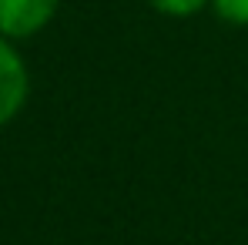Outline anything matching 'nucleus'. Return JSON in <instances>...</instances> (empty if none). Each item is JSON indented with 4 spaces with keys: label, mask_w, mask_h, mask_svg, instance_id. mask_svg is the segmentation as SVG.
Instances as JSON below:
<instances>
[{
    "label": "nucleus",
    "mask_w": 248,
    "mask_h": 245,
    "mask_svg": "<svg viewBox=\"0 0 248 245\" xmlns=\"http://www.w3.org/2000/svg\"><path fill=\"white\" fill-rule=\"evenodd\" d=\"M211 10L228 27H248V0H211Z\"/></svg>",
    "instance_id": "20e7f679"
},
{
    "label": "nucleus",
    "mask_w": 248,
    "mask_h": 245,
    "mask_svg": "<svg viewBox=\"0 0 248 245\" xmlns=\"http://www.w3.org/2000/svg\"><path fill=\"white\" fill-rule=\"evenodd\" d=\"M151 10H158L161 17H195L205 7H211V0H148Z\"/></svg>",
    "instance_id": "7ed1b4c3"
},
{
    "label": "nucleus",
    "mask_w": 248,
    "mask_h": 245,
    "mask_svg": "<svg viewBox=\"0 0 248 245\" xmlns=\"http://www.w3.org/2000/svg\"><path fill=\"white\" fill-rule=\"evenodd\" d=\"M61 0H0V34L7 41H24L41 34L57 17Z\"/></svg>",
    "instance_id": "f03ea898"
},
{
    "label": "nucleus",
    "mask_w": 248,
    "mask_h": 245,
    "mask_svg": "<svg viewBox=\"0 0 248 245\" xmlns=\"http://www.w3.org/2000/svg\"><path fill=\"white\" fill-rule=\"evenodd\" d=\"M27 94H31L27 64L20 50L14 47V41L0 34V128L20 114V108L27 104Z\"/></svg>",
    "instance_id": "f257e3e1"
}]
</instances>
